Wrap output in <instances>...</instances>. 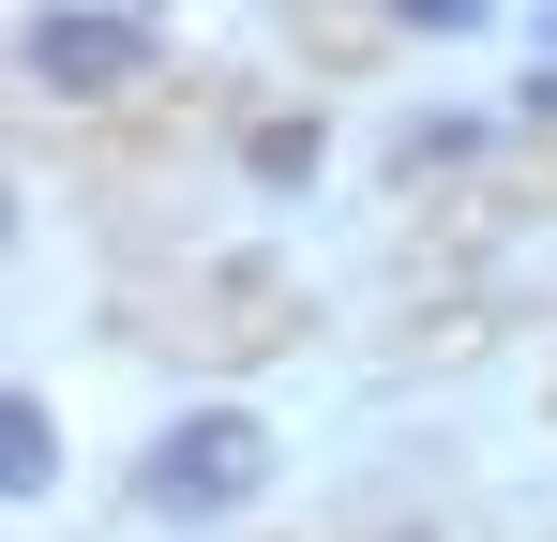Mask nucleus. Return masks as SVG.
I'll return each instance as SVG.
<instances>
[{"mask_svg":"<svg viewBox=\"0 0 557 542\" xmlns=\"http://www.w3.org/2000/svg\"><path fill=\"white\" fill-rule=\"evenodd\" d=\"M272 482V438H257V407H196V422H166V452H151V513H242Z\"/></svg>","mask_w":557,"mask_h":542,"instance_id":"f257e3e1","label":"nucleus"},{"mask_svg":"<svg viewBox=\"0 0 557 542\" xmlns=\"http://www.w3.org/2000/svg\"><path fill=\"white\" fill-rule=\"evenodd\" d=\"M30 76H46V90L136 76V15H30Z\"/></svg>","mask_w":557,"mask_h":542,"instance_id":"f03ea898","label":"nucleus"},{"mask_svg":"<svg viewBox=\"0 0 557 542\" xmlns=\"http://www.w3.org/2000/svg\"><path fill=\"white\" fill-rule=\"evenodd\" d=\"M46 467H61V438H46V407L15 392V407H0V482H15V497H46Z\"/></svg>","mask_w":557,"mask_h":542,"instance_id":"7ed1b4c3","label":"nucleus"},{"mask_svg":"<svg viewBox=\"0 0 557 542\" xmlns=\"http://www.w3.org/2000/svg\"><path fill=\"white\" fill-rule=\"evenodd\" d=\"M317 167V121H257V181H301Z\"/></svg>","mask_w":557,"mask_h":542,"instance_id":"20e7f679","label":"nucleus"},{"mask_svg":"<svg viewBox=\"0 0 557 542\" xmlns=\"http://www.w3.org/2000/svg\"><path fill=\"white\" fill-rule=\"evenodd\" d=\"M392 15H407V30H467L482 0H392Z\"/></svg>","mask_w":557,"mask_h":542,"instance_id":"39448f33","label":"nucleus"},{"mask_svg":"<svg viewBox=\"0 0 557 542\" xmlns=\"http://www.w3.org/2000/svg\"><path fill=\"white\" fill-rule=\"evenodd\" d=\"M528 106H543V121H557V76H528Z\"/></svg>","mask_w":557,"mask_h":542,"instance_id":"423d86ee","label":"nucleus"}]
</instances>
